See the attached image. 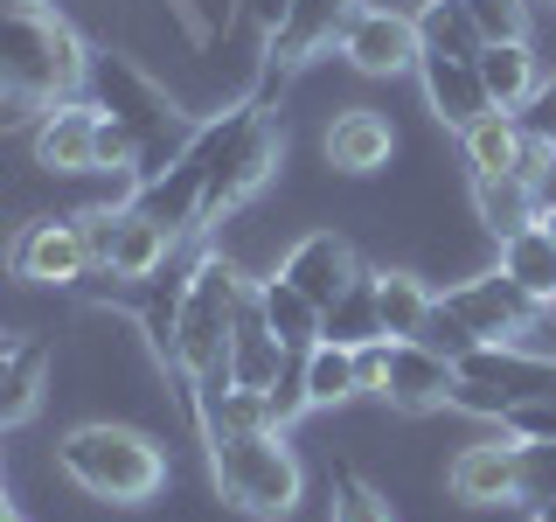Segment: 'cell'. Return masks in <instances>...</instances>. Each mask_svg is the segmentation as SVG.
I'll use <instances>...</instances> for the list:
<instances>
[{"mask_svg":"<svg viewBox=\"0 0 556 522\" xmlns=\"http://www.w3.org/2000/svg\"><path fill=\"white\" fill-rule=\"evenodd\" d=\"M56 474L70 487H84L104 509H147L167 487V452L153 432L118 425V418H91V425H70L56 439Z\"/></svg>","mask_w":556,"mask_h":522,"instance_id":"1","label":"cell"},{"mask_svg":"<svg viewBox=\"0 0 556 522\" xmlns=\"http://www.w3.org/2000/svg\"><path fill=\"white\" fill-rule=\"evenodd\" d=\"M84 63H91V42L63 22L56 8H0V98L22 104V112H42V104H63L84 91Z\"/></svg>","mask_w":556,"mask_h":522,"instance_id":"2","label":"cell"},{"mask_svg":"<svg viewBox=\"0 0 556 522\" xmlns=\"http://www.w3.org/2000/svg\"><path fill=\"white\" fill-rule=\"evenodd\" d=\"M257 278H243L237 258L223 251H195L181 286V313H174V376H181V397L208 376H230V327L243 300H251Z\"/></svg>","mask_w":556,"mask_h":522,"instance_id":"3","label":"cell"},{"mask_svg":"<svg viewBox=\"0 0 556 522\" xmlns=\"http://www.w3.org/2000/svg\"><path fill=\"white\" fill-rule=\"evenodd\" d=\"M208 452V481L251 522H286L306 495V474L292 460L286 432H230V439H202Z\"/></svg>","mask_w":556,"mask_h":522,"instance_id":"4","label":"cell"},{"mask_svg":"<svg viewBox=\"0 0 556 522\" xmlns=\"http://www.w3.org/2000/svg\"><path fill=\"white\" fill-rule=\"evenodd\" d=\"M286 167V126H271V112H257L251 98L230 104V139H223V161L208 174V196H202V231H216L223 216H237L257 188L278 182Z\"/></svg>","mask_w":556,"mask_h":522,"instance_id":"5","label":"cell"},{"mask_svg":"<svg viewBox=\"0 0 556 522\" xmlns=\"http://www.w3.org/2000/svg\"><path fill=\"white\" fill-rule=\"evenodd\" d=\"M98 126H104V112L84 91L63 98V104H42V112L28 119L35 174H49V182H84V174H98Z\"/></svg>","mask_w":556,"mask_h":522,"instance_id":"6","label":"cell"},{"mask_svg":"<svg viewBox=\"0 0 556 522\" xmlns=\"http://www.w3.org/2000/svg\"><path fill=\"white\" fill-rule=\"evenodd\" d=\"M439 307H445L473 341H529L535 321H543V300H529L515 278H501V265L480 272V278H459V286H445Z\"/></svg>","mask_w":556,"mask_h":522,"instance_id":"7","label":"cell"},{"mask_svg":"<svg viewBox=\"0 0 556 522\" xmlns=\"http://www.w3.org/2000/svg\"><path fill=\"white\" fill-rule=\"evenodd\" d=\"M8 278H22V286H84L91 278V251H84V231L77 216H28L22 231L8 237Z\"/></svg>","mask_w":556,"mask_h":522,"instance_id":"8","label":"cell"},{"mask_svg":"<svg viewBox=\"0 0 556 522\" xmlns=\"http://www.w3.org/2000/svg\"><path fill=\"white\" fill-rule=\"evenodd\" d=\"M341 57H348V70H362V77H417L425 42H417L410 14L355 8V14H348V28H341Z\"/></svg>","mask_w":556,"mask_h":522,"instance_id":"9","label":"cell"},{"mask_svg":"<svg viewBox=\"0 0 556 522\" xmlns=\"http://www.w3.org/2000/svg\"><path fill=\"white\" fill-rule=\"evenodd\" d=\"M445 495L459 509H515L521 501V446L508 432H494L480 446H459L445 467Z\"/></svg>","mask_w":556,"mask_h":522,"instance_id":"10","label":"cell"},{"mask_svg":"<svg viewBox=\"0 0 556 522\" xmlns=\"http://www.w3.org/2000/svg\"><path fill=\"white\" fill-rule=\"evenodd\" d=\"M452 390H459V362L439 356L431 341H390V390L382 405L425 418V411H452Z\"/></svg>","mask_w":556,"mask_h":522,"instance_id":"11","label":"cell"},{"mask_svg":"<svg viewBox=\"0 0 556 522\" xmlns=\"http://www.w3.org/2000/svg\"><path fill=\"white\" fill-rule=\"evenodd\" d=\"M320 153L348 182H369V174H390V161H396V126L376 104H341L334 126L320 133Z\"/></svg>","mask_w":556,"mask_h":522,"instance_id":"12","label":"cell"},{"mask_svg":"<svg viewBox=\"0 0 556 522\" xmlns=\"http://www.w3.org/2000/svg\"><path fill=\"white\" fill-rule=\"evenodd\" d=\"M362 272H369V265L355 258V244H348L341 231H306L286 258H278V278H292L313 307H334Z\"/></svg>","mask_w":556,"mask_h":522,"instance_id":"13","label":"cell"},{"mask_svg":"<svg viewBox=\"0 0 556 522\" xmlns=\"http://www.w3.org/2000/svg\"><path fill=\"white\" fill-rule=\"evenodd\" d=\"M417 84H425V104H431V119H439L445 133L473 126L480 112H494L473 57H439V49H425V57H417Z\"/></svg>","mask_w":556,"mask_h":522,"instance_id":"14","label":"cell"},{"mask_svg":"<svg viewBox=\"0 0 556 522\" xmlns=\"http://www.w3.org/2000/svg\"><path fill=\"white\" fill-rule=\"evenodd\" d=\"M174 244H181V237L161 231V223H153L147 209H132V202H126V209L112 216V244H104V278L147 286V278H153V272H161L167 258H174Z\"/></svg>","mask_w":556,"mask_h":522,"instance_id":"15","label":"cell"},{"mask_svg":"<svg viewBox=\"0 0 556 522\" xmlns=\"http://www.w3.org/2000/svg\"><path fill=\"white\" fill-rule=\"evenodd\" d=\"M292 348L271 335V321H265V307H257V286H251V300H243L237 313V327H230V383H243V390H271L278 376L292 370Z\"/></svg>","mask_w":556,"mask_h":522,"instance_id":"16","label":"cell"},{"mask_svg":"<svg viewBox=\"0 0 556 522\" xmlns=\"http://www.w3.org/2000/svg\"><path fill=\"white\" fill-rule=\"evenodd\" d=\"M466 196H473V216L494 244L529 231V223L543 216V188L521 182V174H466Z\"/></svg>","mask_w":556,"mask_h":522,"instance_id":"17","label":"cell"},{"mask_svg":"<svg viewBox=\"0 0 556 522\" xmlns=\"http://www.w3.org/2000/svg\"><path fill=\"white\" fill-rule=\"evenodd\" d=\"M480 84H486V104L494 112H529V98L543 91V63H535V42H486L480 57Z\"/></svg>","mask_w":556,"mask_h":522,"instance_id":"18","label":"cell"},{"mask_svg":"<svg viewBox=\"0 0 556 522\" xmlns=\"http://www.w3.org/2000/svg\"><path fill=\"white\" fill-rule=\"evenodd\" d=\"M459 153H466V174H521L529 126H521V112H480L473 126H459Z\"/></svg>","mask_w":556,"mask_h":522,"instance_id":"19","label":"cell"},{"mask_svg":"<svg viewBox=\"0 0 556 522\" xmlns=\"http://www.w3.org/2000/svg\"><path fill=\"white\" fill-rule=\"evenodd\" d=\"M42 383H49V341L22 335L0 356V432L22 425V418H35V405H42Z\"/></svg>","mask_w":556,"mask_h":522,"instance_id":"20","label":"cell"},{"mask_svg":"<svg viewBox=\"0 0 556 522\" xmlns=\"http://www.w3.org/2000/svg\"><path fill=\"white\" fill-rule=\"evenodd\" d=\"M439 307V293L425 286L417 272H376V313H382V335L390 341H417Z\"/></svg>","mask_w":556,"mask_h":522,"instance_id":"21","label":"cell"},{"mask_svg":"<svg viewBox=\"0 0 556 522\" xmlns=\"http://www.w3.org/2000/svg\"><path fill=\"white\" fill-rule=\"evenodd\" d=\"M257 307H265V321H271V335L292 348V356H306L313 341H320V307L306 300L300 286H292V278H257Z\"/></svg>","mask_w":556,"mask_h":522,"instance_id":"22","label":"cell"},{"mask_svg":"<svg viewBox=\"0 0 556 522\" xmlns=\"http://www.w3.org/2000/svg\"><path fill=\"white\" fill-rule=\"evenodd\" d=\"M501 278H515L529 300H549V286H556V237L543 231V216H535L529 231L501 237Z\"/></svg>","mask_w":556,"mask_h":522,"instance_id":"23","label":"cell"},{"mask_svg":"<svg viewBox=\"0 0 556 522\" xmlns=\"http://www.w3.org/2000/svg\"><path fill=\"white\" fill-rule=\"evenodd\" d=\"M320 341H334V348L382 341V313H376V272H362V278L341 293L334 307H320Z\"/></svg>","mask_w":556,"mask_h":522,"instance_id":"24","label":"cell"},{"mask_svg":"<svg viewBox=\"0 0 556 522\" xmlns=\"http://www.w3.org/2000/svg\"><path fill=\"white\" fill-rule=\"evenodd\" d=\"M417 42L439 49V57H480L486 35H480L466 0H425V8H417Z\"/></svg>","mask_w":556,"mask_h":522,"instance_id":"25","label":"cell"},{"mask_svg":"<svg viewBox=\"0 0 556 522\" xmlns=\"http://www.w3.org/2000/svg\"><path fill=\"white\" fill-rule=\"evenodd\" d=\"M300 376H306V397H313V411H327V405H348V397H362V383H355V348L313 341L306 356H300Z\"/></svg>","mask_w":556,"mask_h":522,"instance_id":"26","label":"cell"},{"mask_svg":"<svg viewBox=\"0 0 556 522\" xmlns=\"http://www.w3.org/2000/svg\"><path fill=\"white\" fill-rule=\"evenodd\" d=\"M334 522H396V515H390V501H382L348 460L334 467Z\"/></svg>","mask_w":556,"mask_h":522,"instance_id":"27","label":"cell"},{"mask_svg":"<svg viewBox=\"0 0 556 522\" xmlns=\"http://www.w3.org/2000/svg\"><path fill=\"white\" fill-rule=\"evenodd\" d=\"M473 8V22L486 42H529V14H535V0H466Z\"/></svg>","mask_w":556,"mask_h":522,"instance_id":"28","label":"cell"},{"mask_svg":"<svg viewBox=\"0 0 556 522\" xmlns=\"http://www.w3.org/2000/svg\"><path fill=\"white\" fill-rule=\"evenodd\" d=\"M501 432L521 446H556V397H521L501 411Z\"/></svg>","mask_w":556,"mask_h":522,"instance_id":"29","label":"cell"},{"mask_svg":"<svg viewBox=\"0 0 556 522\" xmlns=\"http://www.w3.org/2000/svg\"><path fill=\"white\" fill-rule=\"evenodd\" d=\"M521 446V439H515ZM556 495V446H521V501L515 509H543V501Z\"/></svg>","mask_w":556,"mask_h":522,"instance_id":"30","label":"cell"},{"mask_svg":"<svg viewBox=\"0 0 556 522\" xmlns=\"http://www.w3.org/2000/svg\"><path fill=\"white\" fill-rule=\"evenodd\" d=\"M265 411H271V432H292V425H300V418L313 411V397H306V376H300V362H292V370L278 376L271 390H265Z\"/></svg>","mask_w":556,"mask_h":522,"instance_id":"31","label":"cell"},{"mask_svg":"<svg viewBox=\"0 0 556 522\" xmlns=\"http://www.w3.org/2000/svg\"><path fill=\"white\" fill-rule=\"evenodd\" d=\"M355 383H362V397H382V390H390V335L355 348Z\"/></svg>","mask_w":556,"mask_h":522,"instance_id":"32","label":"cell"},{"mask_svg":"<svg viewBox=\"0 0 556 522\" xmlns=\"http://www.w3.org/2000/svg\"><path fill=\"white\" fill-rule=\"evenodd\" d=\"M286 8H292V0H243V14H251V22L265 28V35H271L278 22H286Z\"/></svg>","mask_w":556,"mask_h":522,"instance_id":"33","label":"cell"},{"mask_svg":"<svg viewBox=\"0 0 556 522\" xmlns=\"http://www.w3.org/2000/svg\"><path fill=\"white\" fill-rule=\"evenodd\" d=\"M355 8H390V14H410V22H417V8H425V0H355Z\"/></svg>","mask_w":556,"mask_h":522,"instance_id":"34","label":"cell"},{"mask_svg":"<svg viewBox=\"0 0 556 522\" xmlns=\"http://www.w3.org/2000/svg\"><path fill=\"white\" fill-rule=\"evenodd\" d=\"M543 231H549V237H556V202H543Z\"/></svg>","mask_w":556,"mask_h":522,"instance_id":"35","label":"cell"},{"mask_svg":"<svg viewBox=\"0 0 556 522\" xmlns=\"http://www.w3.org/2000/svg\"><path fill=\"white\" fill-rule=\"evenodd\" d=\"M0 522H22V515H14V501H0Z\"/></svg>","mask_w":556,"mask_h":522,"instance_id":"36","label":"cell"},{"mask_svg":"<svg viewBox=\"0 0 556 522\" xmlns=\"http://www.w3.org/2000/svg\"><path fill=\"white\" fill-rule=\"evenodd\" d=\"M14 341H22V335H0V356H8V348H14Z\"/></svg>","mask_w":556,"mask_h":522,"instance_id":"37","label":"cell"},{"mask_svg":"<svg viewBox=\"0 0 556 522\" xmlns=\"http://www.w3.org/2000/svg\"><path fill=\"white\" fill-rule=\"evenodd\" d=\"M0 501H8V467H0Z\"/></svg>","mask_w":556,"mask_h":522,"instance_id":"38","label":"cell"},{"mask_svg":"<svg viewBox=\"0 0 556 522\" xmlns=\"http://www.w3.org/2000/svg\"><path fill=\"white\" fill-rule=\"evenodd\" d=\"M0 8H35V0H0Z\"/></svg>","mask_w":556,"mask_h":522,"instance_id":"39","label":"cell"},{"mask_svg":"<svg viewBox=\"0 0 556 522\" xmlns=\"http://www.w3.org/2000/svg\"><path fill=\"white\" fill-rule=\"evenodd\" d=\"M543 313H556V286H549V300H543Z\"/></svg>","mask_w":556,"mask_h":522,"instance_id":"40","label":"cell"}]
</instances>
